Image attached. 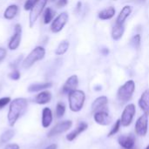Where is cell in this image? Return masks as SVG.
<instances>
[{"label":"cell","instance_id":"cell-30","mask_svg":"<svg viewBox=\"0 0 149 149\" xmlns=\"http://www.w3.org/2000/svg\"><path fill=\"white\" fill-rule=\"evenodd\" d=\"M38 0H26L25 3H24V10H31V8L36 4V3Z\"/></svg>","mask_w":149,"mask_h":149},{"label":"cell","instance_id":"cell-9","mask_svg":"<svg viewBox=\"0 0 149 149\" xmlns=\"http://www.w3.org/2000/svg\"><path fill=\"white\" fill-rule=\"evenodd\" d=\"M72 122L71 120L61 121V122L58 123L52 129H51V131L48 134V137H52L57 134H63V133L66 132L67 130H69L72 127Z\"/></svg>","mask_w":149,"mask_h":149},{"label":"cell","instance_id":"cell-11","mask_svg":"<svg viewBox=\"0 0 149 149\" xmlns=\"http://www.w3.org/2000/svg\"><path fill=\"white\" fill-rule=\"evenodd\" d=\"M79 86V79L77 75H72L67 79L65 81L63 88H62V93L65 94H69L72 91L76 90Z\"/></svg>","mask_w":149,"mask_h":149},{"label":"cell","instance_id":"cell-17","mask_svg":"<svg viewBox=\"0 0 149 149\" xmlns=\"http://www.w3.org/2000/svg\"><path fill=\"white\" fill-rule=\"evenodd\" d=\"M132 13V7L130 5H126L124 6L120 14L118 15L117 18H116V24H124L125 21L127 20V18L130 16V14Z\"/></svg>","mask_w":149,"mask_h":149},{"label":"cell","instance_id":"cell-27","mask_svg":"<svg viewBox=\"0 0 149 149\" xmlns=\"http://www.w3.org/2000/svg\"><path fill=\"white\" fill-rule=\"evenodd\" d=\"M65 113V106L64 103L62 102H59L57 104V107H56V115L58 118H61Z\"/></svg>","mask_w":149,"mask_h":149},{"label":"cell","instance_id":"cell-22","mask_svg":"<svg viewBox=\"0 0 149 149\" xmlns=\"http://www.w3.org/2000/svg\"><path fill=\"white\" fill-rule=\"evenodd\" d=\"M17 11H18L17 5H16V4H10V5H9L5 9V10L3 12V17H4V18H6L8 20H10V19H12V18L15 17V16L17 15Z\"/></svg>","mask_w":149,"mask_h":149},{"label":"cell","instance_id":"cell-8","mask_svg":"<svg viewBox=\"0 0 149 149\" xmlns=\"http://www.w3.org/2000/svg\"><path fill=\"white\" fill-rule=\"evenodd\" d=\"M148 129V116L146 114L141 115L135 123V133L141 137H145Z\"/></svg>","mask_w":149,"mask_h":149},{"label":"cell","instance_id":"cell-24","mask_svg":"<svg viewBox=\"0 0 149 149\" xmlns=\"http://www.w3.org/2000/svg\"><path fill=\"white\" fill-rule=\"evenodd\" d=\"M69 45H70V44H69V42H68L67 40L62 41V42L58 45V47H57V49H56V51H55V54H56V55H58V56L65 54V53L67 52V50L69 49Z\"/></svg>","mask_w":149,"mask_h":149},{"label":"cell","instance_id":"cell-3","mask_svg":"<svg viewBox=\"0 0 149 149\" xmlns=\"http://www.w3.org/2000/svg\"><path fill=\"white\" fill-rule=\"evenodd\" d=\"M135 91V83L134 80H128L124 85H122L118 92H117V98L120 103H127L131 100L133 94Z\"/></svg>","mask_w":149,"mask_h":149},{"label":"cell","instance_id":"cell-21","mask_svg":"<svg viewBox=\"0 0 149 149\" xmlns=\"http://www.w3.org/2000/svg\"><path fill=\"white\" fill-rule=\"evenodd\" d=\"M125 31V26L124 24H114L113 30H112V38L113 40H119L122 38Z\"/></svg>","mask_w":149,"mask_h":149},{"label":"cell","instance_id":"cell-12","mask_svg":"<svg viewBox=\"0 0 149 149\" xmlns=\"http://www.w3.org/2000/svg\"><path fill=\"white\" fill-rule=\"evenodd\" d=\"M93 119L94 121L100 126H108L112 122L111 116L108 114V113L105 112L104 110L96 112L93 115Z\"/></svg>","mask_w":149,"mask_h":149},{"label":"cell","instance_id":"cell-26","mask_svg":"<svg viewBox=\"0 0 149 149\" xmlns=\"http://www.w3.org/2000/svg\"><path fill=\"white\" fill-rule=\"evenodd\" d=\"M14 134H15V133H14V131L11 130V129L3 132V133L2 134L1 137H0V144H3V143L8 142L9 141H10V140L13 138Z\"/></svg>","mask_w":149,"mask_h":149},{"label":"cell","instance_id":"cell-29","mask_svg":"<svg viewBox=\"0 0 149 149\" xmlns=\"http://www.w3.org/2000/svg\"><path fill=\"white\" fill-rule=\"evenodd\" d=\"M141 37L140 34H136L134 35L132 39H131V45H133L134 48L138 49L141 45Z\"/></svg>","mask_w":149,"mask_h":149},{"label":"cell","instance_id":"cell-36","mask_svg":"<svg viewBox=\"0 0 149 149\" xmlns=\"http://www.w3.org/2000/svg\"><path fill=\"white\" fill-rule=\"evenodd\" d=\"M100 52H101V54H102V55H104V56H107V55H108V53H109V50H108V48H102V49H101V51H100Z\"/></svg>","mask_w":149,"mask_h":149},{"label":"cell","instance_id":"cell-28","mask_svg":"<svg viewBox=\"0 0 149 149\" xmlns=\"http://www.w3.org/2000/svg\"><path fill=\"white\" fill-rule=\"evenodd\" d=\"M120 127H121V121H120V120H118L114 123V126L113 127V128L110 130L109 134H107V137H112V136H113L114 134H116L120 131Z\"/></svg>","mask_w":149,"mask_h":149},{"label":"cell","instance_id":"cell-20","mask_svg":"<svg viewBox=\"0 0 149 149\" xmlns=\"http://www.w3.org/2000/svg\"><path fill=\"white\" fill-rule=\"evenodd\" d=\"M52 100V93L48 91H44V92H41L39 93L36 99H35V101L36 103L39 104V105H45V104H47L51 101Z\"/></svg>","mask_w":149,"mask_h":149},{"label":"cell","instance_id":"cell-23","mask_svg":"<svg viewBox=\"0 0 149 149\" xmlns=\"http://www.w3.org/2000/svg\"><path fill=\"white\" fill-rule=\"evenodd\" d=\"M52 84L51 82L48 83H42V84H32L28 87V91L30 93H35V92H39L47 88L52 87Z\"/></svg>","mask_w":149,"mask_h":149},{"label":"cell","instance_id":"cell-39","mask_svg":"<svg viewBox=\"0 0 149 149\" xmlns=\"http://www.w3.org/2000/svg\"><path fill=\"white\" fill-rule=\"evenodd\" d=\"M141 1H144V0H141Z\"/></svg>","mask_w":149,"mask_h":149},{"label":"cell","instance_id":"cell-5","mask_svg":"<svg viewBox=\"0 0 149 149\" xmlns=\"http://www.w3.org/2000/svg\"><path fill=\"white\" fill-rule=\"evenodd\" d=\"M47 1L48 0H38L36 3V4L31 8V12H30V16H29V24H30L31 28L33 27L35 22L37 21L38 17L40 16V14L44 10L45 5L47 3Z\"/></svg>","mask_w":149,"mask_h":149},{"label":"cell","instance_id":"cell-16","mask_svg":"<svg viewBox=\"0 0 149 149\" xmlns=\"http://www.w3.org/2000/svg\"><path fill=\"white\" fill-rule=\"evenodd\" d=\"M108 103V99L107 96H100L98 97L92 104V111L93 112H98L103 110Z\"/></svg>","mask_w":149,"mask_h":149},{"label":"cell","instance_id":"cell-31","mask_svg":"<svg viewBox=\"0 0 149 149\" xmlns=\"http://www.w3.org/2000/svg\"><path fill=\"white\" fill-rule=\"evenodd\" d=\"M9 77H10V79H11L13 80H17L20 78V72L17 70H14L9 74Z\"/></svg>","mask_w":149,"mask_h":149},{"label":"cell","instance_id":"cell-40","mask_svg":"<svg viewBox=\"0 0 149 149\" xmlns=\"http://www.w3.org/2000/svg\"><path fill=\"white\" fill-rule=\"evenodd\" d=\"M133 149H134V148H133Z\"/></svg>","mask_w":149,"mask_h":149},{"label":"cell","instance_id":"cell-15","mask_svg":"<svg viewBox=\"0 0 149 149\" xmlns=\"http://www.w3.org/2000/svg\"><path fill=\"white\" fill-rule=\"evenodd\" d=\"M87 127H88L87 123H86V122H84V121H81V122L78 125V127H77L73 131H72L71 133H69V134L66 135V140H67L68 141H72L75 140L80 134H82L84 131H86V130L87 129Z\"/></svg>","mask_w":149,"mask_h":149},{"label":"cell","instance_id":"cell-34","mask_svg":"<svg viewBox=\"0 0 149 149\" xmlns=\"http://www.w3.org/2000/svg\"><path fill=\"white\" fill-rule=\"evenodd\" d=\"M67 3H68V0H58L57 2V6L59 7V8H61V7L65 6Z\"/></svg>","mask_w":149,"mask_h":149},{"label":"cell","instance_id":"cell-7","mask_svg":"<svg viewBox=\"0 0 149 149\" xmlns=\"http://www.w3.org/2000/svg\"><path fill=\"white\" fill-rule=\"evenodd\" d=\"M69 19V15L67 12H62L60 13L52 23L51 30L54 33H58L63 30L65 25L66 24L67 21Z\"/></svg>","mask_w":149,"mask_h":149},{"label":"cell","instance_id":"cell-1","mask_svg":"<svg viewBox=\"0 0 149 149\" xmlns=\"http://www.w3.org/2000/svg\"><path fill=\"white\" fill-rule=\"evenodd\" d=\"M27 108V101L24 98H17L10 102L8 112V122L13 127L17 120L25 113Z\"/></svg>","mask_w":149,"mask_h":149},{"label":"cell","instance_id":"cell-25","mask_svg":"<svg viewBox=\"0 0 149 149\" xmlns=\"http://www.w3.org/2000/svg\"><path fill=\"white\" fill-rule=\"evenodd\" d=\"M54 16H55V11L50 7L46 8L45 10V14H44V23L45 24H50L52 21Z\"/></svg>","mask_w":149,"mask_h":149},{"label":"cell","instance_id":"cell-6","mask_svg":"<svg viewBox=\"0 0 149 149\" xmlns=\"http://www.w3.org/2000/svg\"><path fill=\"white\" fill-rule=\"evenodd\" d=\"M136 113V107L134 104H128L123 110L121 114V126L128 127L133 122L134 117Z\"/></svg>","mask_w":149,"mask_h":149},{"label":"cell","instance_id":"cell-4","mask_svg":"<svg viewBox=\"0 0 149 149\" xmlns=\"http://www.w3.org/2000/svg\"><path fill=\"white\" fill-rule=\"evenodd\" d=\"M45 56V50L44 47L42 46H37L36 48H34L30 53L29 55L24 59L23 63H22V66L24 69H29L30 67H31L37 61H39L41 59H43Z\"/></svg>","mask_w":149,"mask_h":149},{"label":"cell","instance_id":"cell-2","mask_svg":"<svg viewBox=\"0 0 149 149\" xmlns=\"http://www.w3.org/2000/svg\"><path fill=\"white\" fill-rule=\"evenodd\" d=\"M69 107L72 112L78 113L81 111L86 100V94L81 90H74L68 94Z\"/></svg>","mask_w":149,"mask_h":149},{"label":"cell","instance_id":"cell-10","mask_svg":"<svg viewBox=\"0 0 149 149\" xmlns=\"http://www.w3.org/2000/svg\"><path fill=\"white\" fill-rule=\"evenodd\" d=\"M14 35L12 36V38H10V42H9V49L10 50H17L18 48V46L20 45V42H21V34H22V27L19 24L15 25L14 28Z\"/></svg>","mask_w":149,"mask_h":149},{"label":"cell","instance_id":"cell-35","mask_svg":"<svg viewBox=\"0 0 149 149\" xmlns=\"http://www.w3.org/2000/svg\"><path fill=\"white\" fill-rule=\"evenodd\" d=\"M4 149H19V146L17 144H10L6 146V148Z\"/></svg>","mask_w":149,"mask_h":149},{"label":"cell","instance_id":"cell-32","mask_svg":"<svg viewBox=\"0 0 149 149\" xmlns=\"http://www.w3.org/2000/svg\"><path fill=\"white\" fill-rule=\"evenodd\" d=\"M10 101V98L9 97H4V98H2L0 99V109L3 108L7 104H9Z\"/></svg>","mask_w":149,"mask_h":149},{"label":"cell","instance_id":"cell-33","mask_svg":"<svg viewBox=\"0 0 149 149\" xmlns=\"http://www.w3.org/2000/svg\"><path fill=\"white\" fill-rule=\"evenodd\" d=\"M6 54L7 52L4 48H0V62L4 59V58L6 57Z\"/></svg>","mask_w":149,"mask_h":149},{"label":"cell","instance_id":"cell-19","mask_svg":"<svg viewBox=\"0 0 149 149\" xmlns=\"http://www.w3.org/2000/svg\"><path fill=\"white\" fill-rule=\"evenodd\" d=\"M115 12H116L115 9L113 7L110 6V7H107V8L100 10L98 14V17L101 20H108L114 17Z\"/></svg>","mask_w":149,"mask_h":149},{"label":"cell","instance_id":"cell-13","mask_svg":"<svg viewBox=\"0 0 149 149\" xmlns=\"http://www.w3.org/2000/svg\"><path fill=\"white\" fill-rule=\"evenodd\" d=\"M119 145L124 149H133L135 146V137L130 134L128 135H121L118 138Z\"/></svg>","mask_w":149,"mask_h":149},{"label":"cell","instance_id":"cell-18","mask_svg":"<svg viewBox=\"0 0 149 149\" xmlns=\"http://www.w3.org/2000/svg\"><path fill=\"white\" fill-rule=\"evenodd\" d=\"M52 122V113L48 107H45L42 111V126L45 128L49 127Z\"/></svg>","mask_w":149,"mask_h":149},{"label":"cell","instance_id":"cell-37","mask_svg":"<svg viewBox=\"0 0 149 149\" xmlns=\"http://www.w3.org/2000/svg\"><path fill=\"white\" fill-rule=\"evenodd\" d=\"M57 148H58V146L56 144H52L49 147H47L45 149H57Z\"/></svg>","mask_w":149,"mask_h":149},{"label":"cell","instance_id":"cell-38","mask_svg":"<svg viewBox=\"0 0 149 149\" xmlns=\"http://www.w3.org/2000/svg\"><path fill=\"white\" fill-rule=\"evenodd\" d=\"M145 149H149V145L148 146H147V147H146V148Z\"/></svg>","mask_w":149,"mask_h":149},{"label":"cell","instance_id":"cell-14","mask_svg":"<svg viewBox=\"0 0 149 149\" xmlns=\"http://www.w3.org/2000/svg\"><path fill=\"white\" fill-rule=\"evenodd\" d=\"M138 103L140 108L144 113V114L149 116V89L145 90L142 93Z\"/></svg>","mask_w":149,"mask_h":149}]
</instances>
